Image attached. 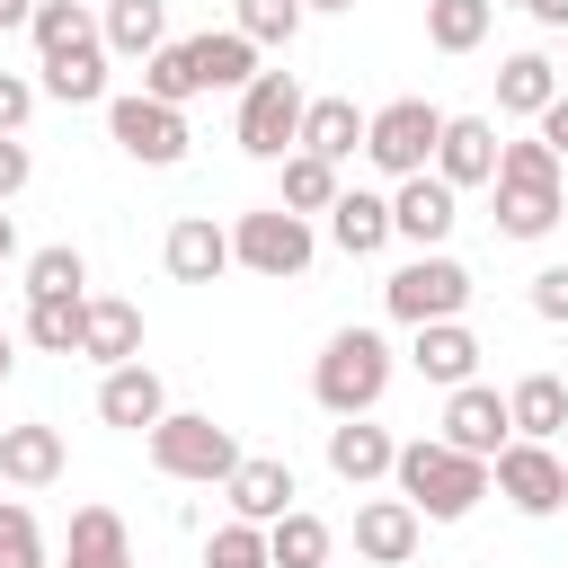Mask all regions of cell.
I'll return each mask as SVG.
<instances>
[{
  "mask_svg": "<svg viewBox=\"0 0 568 568\" xmlns=\"http://www.w3.org/2000/svg\"><path fill=\"white\" fill-rule=\"evenodd\" d=\"M328 240H337L346 257H373V248L390 240V195H364V186H337V204H328Z\"/></svg>",
  "mask_w": 568,
  "mask_h": 568,
  "instance_id": "obj_28",
  "label": "cell"
},
{
  "mask_svg": "<svg viewBox=\"0 0 568 568\" xmlns=\"http://www.w3.org/2000/svg\"><path fill=\"white\" fill-rule=\"evenodd\" d=\"M311 9H355V0H302V18H311Z\"/></svg>",
  "mask_w": 568,
  "mask_h": 568,
  "instance_id": "obj_48",
  "label": "cell"
},
{
  "mask_svg": "<svg viewBox=\"0 0 568 568\" xmlns=\"http://www.w3.org/2000/svg\"><path fill=\"white\" fill-rule=\"evenodd\" d=\"M417 506L408 497H364L355 506V559H373V568H399L408 550H417Z\"/></svg>",
  "mask_w": 568,
  "mask_h": 568,
  "instance_id": "obj_17",
  "label": "cell"
},
{
  "mask_svg": "<svg viewBox=\"0 0 568 568\" xmlns=\"http://www.w3.org/2000/svg\"><path fill=\"white\" fill-rule=\"evenodd\" d=\"M204 568H266V532L257 524H222L204 541Z\"/></svg>",
  "mask_w": 568,
  "mask_h": 568,
  "instance_id": "obj_39",
  "label": "cell"
},
{
  "mask_svg": "<svg viewBox=\"0 0 568 568\" xmlns=\"http://www.w3.org/2000/svg\"><path fill=\"white\" fill-rule=\"evenodd\" d=\"M382 311H390L399 328L462 320V311H470V266H462V257H444V248H417L408 266H390V284H382Z\"/></svg>",
  "mask_w": 568,
  "mask_h": 568,
  "instance_id": "obj_6",
  "label": "cell"
},
{
  "mask_svg": "<svg viewBox=\"0 0 568 568\" xmlns=\"http://www.w3.org/2000/svg\"><path fill=\"white\" fill-rule=\"evenodd\" d=\"M435 178H444L453 195H462V186H488V178H497V124H488V115H444Z\"/></svg>",
  "mask_w": 568,
  "mask_h": 568,
  "instance_id": "obj_15",
  "label": "cell"
},
{
  "mask_svg": "<svg viewBox=\"0 0 568 568\" xmlns=\"http://www.w3.org/2000/svg\"><path fill=\"white\" fill-rule=\"evenodd\" d=\"M160 257H169L178 284H213V275L231 266V231H222L213 213H186V222H169V248H160Z\"/></svg>",
  "mask_w": 568,
  "mask_h": 568,
  "instance_id": "obj_20",
  "label": "cell"
},
{
  "mask_svg": "<svg viewBox=\"0 0 568 568\" xmlns=\"http://www.w3.org/2000/svg\"><path fill=\"white\" fill-rule=\"evenodd\" d=\"M106 133H115V151L124 160H142V169H178L186 160V106H160V98H106Z\"/></svg>",
  "mask_w": 568,
  "mask_h": 568,
  "instance_id": "obj_9",
  "label": "cell"
},
{
  "mask_svg": "<svg viewBox=\"0 0 568 568\" xmlns=\"http://www.w3.org/2000/svg\"><path fill=\"white\" fill-rule=\"evenodd\" d=\"M302 106H311V98H302L293 71H257V80L240 89V124H231L240 151H248V160H284V151L302 142Z\"/></svg>",
  "mask_w": 568,
  "mask_h": 568,
  "instance_id": "obj_8",
  "label": "cell"
},
{
  "mask_svg": "<svg viewBox=\"0 0 568 568\" xmlns=\"http://www.w3.org/2000/svg\"><path fill=\"white\" fill-rule=\"evenodd\" d=\"M337 204V169L328 160H311V151H284V213H328Z\"/></svg>",
  "mask_w": 568,
  "mask_h": 568,
  "instance_id": "obj_34",
  "label": "cell"
},
{
  "mask_svg": "<svg viewBox=\"0 0 568 568\" xmlns=\"http://www.w3.org/2000/svg\"><path fill=\"white\" fill-rule=\"evenodd\" d=\"M435 142H444V106H426V98H390V106L364 115V160H373L382 178L435 169Z\"/></svg>",
  "mask_w": 568,
  "mask_h": 568,
  "instance_id": "obj_7",
  "label": "cell"
},
{
  "mask_svg": "<svg viewBox=\"0 0 568 568\" xmlns=\"http://www.w3.org/2000/svg\"><path fill=\"white\" fill-rule=\"evenodd\" d=\"M62 568H133L124 515H115V506H80V515H71V541H62Z\"/></svg>",
  "mask_w": 568,
  "mask_h": 568,
  "instance_id": "obj_27",
  "label": "cell"
},
{
  "mask_svg": "<svg viewBox=\"0 0 568 568\" xmlns=\"http://www.w3.org/2000/svg\"><path fill=\"white\" fill-rule=\"evenodd\" d=\"M98 44L124 53V62H151L169 44V0H106L98 9Z\"/></svg>",
  "mask_w": 568,
  "mask_h": 568,
  "instance_id": "obj_21",
  "label": "cell"
},
{
  "mask_svg": "<svg viewBox=\"0 0 568 568\" xmlns=\"http://www.w3.org/2000/svg\"><path fill=\"white\" fill-rule=\"evenodd\" d=\"M0 479H18V488H53L62 479V426H0Z\"/></svg>",
  "mask_w": 568,
  "mask_h": 568,
  "instance_id": "obj_24",
  "label": "cell"
},
{
  "mask_svg": "<svg viewBox=\"0 0 568 568\" xmlns=\"http://www.w3.org/2000/svg\"><path fill=\"white\" fill-rule=\"evenodd\" d=\"M435 444H453V453H470V462H497V453L515 444V426H506V390H488V382L444 390V435H435Z\"/></svg>",
  "mask_w": 568,
  "mask_h": 568,
  "instance_id": "obj_11",
  "label": "cell"
},
{
  "mask_svg": "<svg viewBox=\"0 0 568 568\" xmlns=\"http://www.w3.org/2000/svg\"><path fill=\"white\" fill-rule=\"evenodd\" d=\"M36 115V80H18V71H0V133H18Z\"/></svg>",
  "mask_w": 568,
  "mask_h": 568,
  "instance_id": "obj_41",
  "label": "cell"
},
{
  "mask_svg": "<svg viewBox=\"0 0 568 568\" xmlns=\"http://www.w3.org/2000/svg\"><path fill=\"white\" fill-rule=\"evenodd\" d=\"M80 284H89V257L71 240H53V248L27 257V302H80Z\"/></svg>",
  "mask_w": 568,
  "mask_h": 568,
  "instance_id": "obj_31",
  "label": "cell"
},
{
  "mask_svg": "<svg viewBox=\"0 0 568 568\" xmlns=\"http://www.w3.org/2000/svg\"><path fill=\"white\" fill-rule=\"evenodd\" d=\"M390 462H399V444H390L373 417H337V426H328V470H337L346 488H373V479H390Z\"/></svg>",
  "mask_w": 568,
  "mask_h": 568,
  "instance_id": "obj_19",
  "label": "cell"
},
{
  "mask_svg": "<svg viewBox=\"0 0 568 568\" xmlns=\"http://www.w3.org/2000/svg\"><path fill=\"white\" fill-rule=\"evenodd\" d=\"M488 9H497V0H488ZM515 9H524V0H515Z\"/></svg>",
  "mask_w": 568,
  "mask_h": 568,
  "instance_id": "obj_49",
  "label": "cell"
},
{
  "mask_svg": "<svg viewBox=\"0 0 568 568\" xmlns=\"http://www.w3.org/2000/svg\"><path fill=\"white\" fill-rule=\"evenodd\" d=\"M142 98H160V106H186V98H204V80H195L186 44H160V53L142 62Z\"/></svg>",
  "mask_w": 568,
  "mask_h": 568,
  "instance_id": "obj_36",
  "label": "cell"
},
{
  "mask_svg": "<svg viewBox=\"0 0 568 568\" xmlns=\"http://www.w3.org/2000/svg\"><path fill=\"white\" fill-rule=\"evenodd\" d=\"M9 373H18V337L0 328V382H9Z\"/></svg>",
  "mask_w": 568,
  "mask_h": 568,
  "instance_id": "obj_47",
  "label": "cell"
},
{
  "mask_svg": "<svg viewBox=\"0 0 568 568\" xmlns=\"http://www.w3.org/2000/svg\"><path fill=\"white\" fill-rule=\"evenodd\" d=\"M532 124H541V142H550V151H559V160H568V89H559V98H550V106H541V115H532Z\"/></svg>",
  "mask_w": 568,
  "mask_h": 568,
  "instance_id": "obj_43",
  "label": "cell"
},
{
  "mask_svg": "<svg viewBox=\"0 0 568 568\" xmlns=\"http://www.w3.org/2000/svg\"><path fill=\"white\" fill-rule=\"evenodd\" d=\"M0 568H44V532L18 497H0Z\"/></svg>",
  "mask_w": 568,
  "mask_h": 568,
  "instance_id": "obj_38",
  "label": "cell"
},
{
  "mask_svg": "<svg viewBox=\"0 0 568 568\" xmlns=\"http://www.w3.org/2000/svg\"><path fill=\"white\" fill-rule=\"evenodd\" d=\"M9 257H18V222L0 213V266H9Z\"/></svg>",
  "mask_w": 568,
  "mask_h": 568,
  "instance_id": "obj_46",
  "label": "cell"
},
{
  "mask_svg": "<svg viewBox=\"0 0 568 568\" xmlns=\"http://www.w3.org/2000/svg\"><path fill=\"white\" fill-rule=\"evenodd\" d=\"M532 311L568 328V266H541V275H532Z\"/></svg>",
  "mask_w": 568,
  "mask_h": 568,
  "instance_id": "obj_40",
  "label": "cell"
},
{
  "mask_svg": "<svg viewBox=\"0 0 568 568\" xmlns=\"http://www.w3.org/2000/svg\"><path fill=\"white\" fill-rule=\"evenodd\" d=\"M453 222H462V195H453L435 169L399 178V195H390V240H408V248H444Z\"/></svg>",
  "mask_w": 568,
  "mask_h": 568,
  "instance_id": "obj_13",
  "label": "cell"
},
{
  "mask_svg": "<svg viewBox=\"0 0 568 568\" xmlns=\"http://www.w3.org/2000/svg\"><path fill=\"white\" fill-rule=\"evenodd\" d=\"M142 444H151V470H160V479L222 488V479L240 470V435H231V426H213L204 408H169V417H160Z\"/></svg>",
  "mask_w": 568,
  "mask_h": 568,
  "instance_id": "obj_4",
  "label": "cell"
},
{
  "mask_svg": "<svg viewBox=\"0 0 568 568\" xmlns=\"http://www.w3.org/2000/svg\"><path fill=\"white\" fill-rule=\"evenodd\" d=\"M266 568H328V524H320L311 506L275 515V524H266Z\"/></svg>",
  "mask_w": 568,
  "mask_h": 568,
  "instance_id": "obj_30",
  "label": "cell"
},
{
  "mask_svg": "<svg viewBox=\"0 0 568 568\" xmlns=\"http://www.w3.org/2000/svg\"><path fill=\"white\" fill-rule=\"evenodd\" d=\"M506 426H515V444H550L568 426V382L559 373H524L506 390Z\"/></svg>",
  "mask_w": 568,
  "mask_h": 568,
  "instance_id": "obj_23",
  "label": "cell"
},
{
  "mask_svg": "<svg viewBox=\"0 0 568 568\" xmlns=\"http://www.w3.org/2000/svg\"><path fill=\"white\" fill-rule=\"evenodd\" d=\"M27 36H36V62H53V53H71V44H89V36H98V18H89L80 0H36V18H27Z\"/></svg>",
  "mask_w": 568,
  "mask_h": 568,
  "instance_id": "obj_32",
  "label": "cell"
},
{
  "mask_svg": "<svg viewBox=\"0 0 568 568\" xmlns=\"http://www.w3.org/2000/svg\"><path fill=\"white\" fill-rule=\"evenodd\" d=\"M222 497H231V524H257L266 532L275 515H293L302 488H293V462L284 453H240V470L222 479Z\"/></svg>",
  "mask_w": 568,
  "mask_h": 568,
  "instance_id": "obj_12",
  "label": "cell"
},
{
  "mask_svg": "<svg viewBox=\"0 0 568 568\" xmlns=\"http://www.w3.org/2000/svg\"><path fill=\"white\" fill-rule=\"evenodd\" d=\"M80 355L89 364H142V311L124 302V293H89L80 302Z\"/></svg>",
  "mask_w": 568,
  "mask_h": 568,
  "instance_id": "obj_14",
  "label": "cell"
},
{
  "mask_svg": "<svg viewBox=\"0 0 568 568\" xmlns=\"http://www.w3.org/2000/svg\"><path fill=\"white\" fill-rule=\"evenodd\" d=\"M497 231L506 240H541V231H559V213H568V195H559V151L532 133V142H497Z\"/></svg>",
  "mask_w": 568,
  "mask_h": 568,
  "instance_id": "obj_1",
  "label": "cell"
},
{
  "mask_svg": "<svg viewBox=\"0 0 568 568\" xmlns=\"http://www.w3.org/2000/svg\"><path fill=\"white\" fill-rule=\"evenodd\" d=\"M27 18H36V0H0V36H9V27H27Z\"/></svg>",
  "mask_w": 568,
  "mask_h": 568,
  "instance_id": "obj_45",
  "label": "cell"
},
{
  "mask_svg": "<svg viewBox=\"0 0 568 568\" xmlns=\"http://www.w3.org/2000/svg\"><path fill=\"white\" fill-rule=\"evenodd\" d=\"M488 18H497L488 0H426V44L435 53H470L488 36Z\"/></svg>",
  "mask_w": 568,
  "mask_h": 568,
  "instance_id": "obj_33",
  "label": "cell"
},
{
  "mask_svg": "<svg viewBox=\"0 0 568 568\" xmlns=\"http://www.w3.org/2000/svg\"><path fill=\"white\" fill-rule=\"evenodd\" d=\"M488 488H497L515 515H559V506H568V462H559L550 444H506V453L488 462Z\"/></svg>",
  "mask_w": 568,
  "mask_h": 568,
  "instance_id": "obj_10",
  "label": "cell"
},
{
  "mask_svg": "<svg viewBox=\"0 0 568 568\" xmlns=\"http://www.w3.org/2000/svg\"><path fill=\"white\" fill-rule=\"evenodd\" d=\"M44 80H36V98H62V106H98L106 98V44L89 36V44H71V53H53V62H36Z\"/></svg>",
  "mask_w": 568,
  "mask_h": 568,
  "instance_id": "obj_26",
  "label": "cell"
},
{
  "mask_svg": "<svg viewBox=\"0 0 568 568\" xmlns=\"http://www.w3.org/2000/svg\"><path fill=\"white\" fill-rule=\"evenodd\" d=\"M311 257H320V231H311L302 213H284V204H257V213L231 222V266H248V275H266V284L311 275Z\"/></svg>",
  "mask_w": 568,
  "mask_h": 568,
  "instance_id": "obj_5",
  "label": "cell"
},
{
  "mask_svg": "<svg viewBox=\"0 0 568 568\" xmlns=\"http://www.w3.org/2000/svg\"><path fill=\"white\" fill-rule=\"evenodd\" d=\"M231 27L266 53V44H293L302 36V0H231Z\"/></svg>",
  "mask_w": 568,
  "mask_h": 568,
  "instance_id": "obj_35",
  "label": "cell"
},
{
  "mask_svg": "<svg viewBox=\"0 0 568 568\" xmlns=\"http://www.w3.org/2000/svg\"><path fill=\"white\" fill-rule=\"evenodd\" d=\"M98 417H106V426H124V435H151V426L169 417L160 373H151V364H115V373L98 382Z\"/></svg>",
  "mask_w": 568,
  "mask_h": 568,
  "instance_id": "obj_16",
  "label": "cell"
},
{
  "mask_svg": "<svg viewBox=\"0 0 568 568\" xmlns=\"http://www.w3.org/2000/svg\"><path fill=\"white\" fill-rule=\"evenodd\" d=\"M524 9H532L541 27H559V36H568V0H524Z\"/></svg>",
  "mask_w": 568,
  "mask_h": 568,
  "instance_id": "obj_44",
  "label": "cell"
},
{
  "mask_svg": "<svg viewBox=\"0 0 568 568\" xmlns=\"http://www.w3.org/2000/svg\"><path fill=\"white\" fill-rule=\"evenodd\" d=\"M80 302H89V293H80ZM80 302H27V346L80 355Z\"/></svg>",
  "mask_w": 568,
  "mask_h": 568,
  "instance_id": "obj_37",
  "label": "cell"
},
{
  "mask_svg": "<svg viewBox=\"0 0 568 568\" xmlns=\"http://www.w3.org/2000/svg\"><path fill=\"white\" fill-rule=\"evenodd\" d=\"M408 364H417V382L462 390V382L479 373V337H470L462 320H426V328H417V346H408Z\"/></svg>",
  "mask_w": 568,
  "mask_h": 568,
  "instance_id": "obj_18",
  "label": "cell"
},
{
  "mask_svg": "<svg viewBox=\"0 0 568 568\" xmlns=\"http://www.w3.org/2000/svg\"><path fill=\"white\" fill-rule=\"evenodd\" d=\"M390 479H399V497L417 506V524H462V515L488 497V462H470V453H453V444H435V435L399 444Z\"/></svg>",
  "mask_w": 568,
  "mask_h": 568,
  "instance_id": "obj_2",
  "label": "cell"
},
{
  "mask_svg": "<svg viewBox=\"0 0 568 568\" xmlns=\"http://www.w3.org/2000/svg\"><path fill=\"white\" fill-rule=\"evenodd\" d=\"M293 151H311V160H328V169H337V160H355V151H364V106H355V98H311V106H302V142H293Z\"/></svg>",
  "mask_w": 568,
  "mask_h": 568,
  "instance_id": "obj_22",
  "label": "cell"
},
{
  "mask_svg": "<svg viewBox=\"0 0 568 568\" xmlns=\"http://www.w3.org/2000/svg\"><path fill=\"white\" fill-rule=\"evenodd\" d=\"M382 390H390V337L382 328H337L311 364V399L328 417H373Z\"/></svg>",
  "mask_w": 568,
  "mask_h": 568,
  "instance_id": "obj_3",
  "label": "cell"
},
{
  "mask_svg": "<svg viewBox=\"0 0 568 568\" xmlns=\"http://www.w3.org/2000/svg\"><path fill=\"white\" fill-rule=\"evenodd\" d=\"M27 178H36V160H27V142H18V133H0V204H9V195H18Z\"/></svg>",
  "mask_w": 568,
  "mask_h": 568,
  "instance_id": "obj_42",
  "label": "cell"
},
{
  "mask_svg": "<svg viewBox=\"0 0 568 568\" xmlns=\"http://www.w3.org/2000/svg\"><path fill=\"white\" fill-rule=\"evenodd\" d=\"M550 98H559V62L550 53H506L497 62V106L506 115H541Z\"/></svg>",
  "mask_w": 568,
  "mask_h": 568,
  "instance_id": "obj_29",
  "label": "cell"
},
{
  "mask_svg": "<svg viewBox=\"0 0 568 568\" xmlns=\"http://www.w3.org/2000/svg\"><path fill=\"white\" fill-rule=\"evenodd\" d=\"M186 62H195L204 89H248V80H257V44H248L240 27H204V36H186Z\"/></svg>",
  "mask_w": 568,
  "mask_h": 568,
  "instance_id": "obj_25",
  "label": "cell"
}]
</instances>
